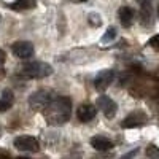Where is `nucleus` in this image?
I'll return each mask as SVG.
<instances>
[{
    "instance_id": "obj_20",
    "label": "nucleus",
    "mask_w": 159,
    "mask_h": 159,
    "mask_svg": "<svg viewBox=\"0 0 159 159\" xmlns=\"http://www.w3.org/2000/svg\"><path fill=\"white\" fill-rule=\"evenodd\" d=\"M76 2H88V0H76Z\"/></svg>"
},
{
    "instance_id": "obj_8",
    "label": "nucleus",
    "mask_w": 159,
    "mask_h": 159,
    "mask_svg": "<svg viewBox=\"0 0 159 159\" xmlns=\"http://www.w3.org/2000/svg\"><path fill=\"white\" fill-rule=\"evenodd\" d=\"M96 115H97V108H96V105H92V103H81L76 110V116L81 123L92 121V119L96 118Z\"/></svg>"
},
{
    "instance_id": "obj_6",
    "label": "nucleus",
    "mask_w": 159,
    "mask_h": 159,
    "mask_svg": "<svg viewBox=\"0 0 159 159\" xmlns=\"http://www.w3.org/2000/svg\"><path fill=\"white\" fill-rule=\"evenodd\" d=\"M97 108H100L103 111L105 118H115V115L118 111V105L108 96H100L97 99Z\"/></svg>"
},
{
    "instance_id": "obj_15",
    "label": "nucleus",
    "mask_w": 159,
    "mask_h": 159,
    "mask_svg": "<svg viewBox=\"0 0 159 159\" xmlns=\"http://www.w3.org/2000/svg\"><path fill=\"white\" fill-rule=\"evenodd\" d=\"M116 37V29L115 27H110L107 32L103 34V37H102V43H107V42H111V40Z\"/></svg>"
},
{
    "instance_id": "obj_14",
    "label": "nucleus",
    "mask_w": 159,
    "mask_h": 159,
    "mask_svg": "<svg viewBox=\"0 0 159 159\" xmlns=\"http://www.w3.org/2000/svg\"><path fill=\"white\" fill-rule=\"evenodd\" d=\"M88 22H89V25H92V27H99V25L102 24L100 15H97V13H91V15L88 16Z\"/></svg>"
},
{
    "instance_id": "obj_17",
    "label": "nucleus",
    "mask_w": 159,
    "mask_h": 159,
    "mask_svg": "<svg viewBox=\"0 0 159 159\" xmlns=\"http://www.w3.org/2000/svg\"><path fill=\"white\" fill-rule=\"evenodd\" d=\"M148 45H150L153 49L159 51V34H157V35H153V37L148 40Z\"/></svg>"
},
{
    "instance_id": "obj_13",
    "label": "nucleus",
    "mask_w": 159,
    "mask_h": 159,
    "mask_svg": "<svg viewBox=\"0 0 159 159\" xmlns=\"http://www.w3.org/2000/svg\"><path fill=\"white\" fill-rule=\"evenodd\" d=\"M143 121H145V118L142 116L140 119L137 118V115H132V116H127L124 121H123V127H140L142 124H143Z\"/></svg>"
},
{
    "instance_id": "obj_11",
    "label": "nucleus",
    "mask_w": 159,
    "mask_h": 159,
    "mask_svg": "<svg viewBox=\"0 0 159 159\" xmlns=\"http://www.w3.org/2000/svg\"><path fill=\"white\" fill-rule=\"evenodd\" d=\"M13 102H15V96H13V92L10 89H5L2 92V97H0V113L10 110L13 107Z\"/></svg>"
},
{
    "instance_id": "obj_5",
    "label": "nucleus",
    "mask_w": 159,
    "mask_h": 159,
    "mask_svg": "<svg viewBox=\"0 0 159 159\" xmlns=\"http://www.w3.org/2000/svg\"><path fill=\"white\" fill-rule=\"evenodd\" d=\"M115 80V72L111 69H105L102 72L97 73V76L94 78V88L97 91H105Z\"/></svg>"
},
{
    "instance_id": "obj_12",
    "label": "nucleus",
    "mask_w": 159,
    "mask_h": 159,
    "mask_svg": "<svg viewBox=\"0 0 159 159\" xmlns=\"http://www.w3.org/2000/svg\"><path fill=\"white\" fill-rule=\"evenodd\" d=\"M37 7V0H15L10 3V8L15 11H25V10H34Z\"/></svg>"
},
{
    "instance_id": "obj_10",
    "label": "nucleus",
    "mask_w": 159,
    "mask_h": 159,
    "mask_svg": "<svg viewBox=\"0 0 159 159\" xmlns=\"http://www.w3.org/2000/svg\"><path fill=\"white\" fill-rule=\"evenodd\" d=\"M91 147L97 151H108L113 148V142H110L105 137H92L91 139Z\"/></svg>"
},
{
    "instance_id": "obj_1",
    "label": "nucleus",
    "mask_w": 159,
    "mask_h": 159,
    "mask_svg": "<svg viewBox=\"0 0 159 159\" xmlns=\"http://www.w3.org/2000/svg\"><path fill=\"white\" fill-rule=\"evenodd\" d=\"M70 108H72V100L69 97L59 96L49 102V105L43 110V113H45L48 124L61 126L70 119Z\"/></svg>"
},
{
    "instance_id": "obj_16",
    "label": "nucleus",
    "mask_w": 159,
    "mask_h": 159,
    "mask_svg": "<svg viewBox=\"0 0 159 159\" xmlns=\"http://www.w3.org/2000/svg\"><path fill=\"white\" fill-rule=\"evenodd\" d=\"M147 156L148 157H159V148L157 147H154V145H150V147L147 148Z\"/></svg>"
},
{
    "instance_id": "obj_3",
    "label": "nucleus",
    "mask_w": 159,
    "mask_h": 159,
    "mask_svg": "<svg viewBox=\"0 0 159 159\" xmlns=\"http://www.w3.org/2000/svg\"><path fill=\"white\" fill-rule=\"evenodd\" d=\"M52 99H54V96L51 91H37L29 99V105L34 110H45Z\"/></svg>"
},
{
    "instance_id": "obj_7",
    "label": "nucleus",
    "mask_w": 159,
    "mask_h": 159,
    "mask_svg": "<svg viewBox=\"0 0 159 159\" xmlns=\"http://www.w3.org/2000/svg\"><path fill=\"white\" fill-rule=\"evenodd\" d=\"M11 51H13V54L19 59H29V57L34 56L35 49H34V45L30 42H16V43H13Z\"/></svg>"
},
{
    "instance_id": "obj_19",
    "label": "nucleus",
    "mask_w": 159,
    "mask_h": 159,
    "mask_svg": "<svg viewBox=\"0 0 159 159\" xmlns=\"http://www.w3.org/2000/svg\"><path fill=\"white\" fill-rule=\"evenodd\" d=\"M139 2H140L142 5H150V2H151V0H139Z\"/></svg>"
},
{
    "instance_id": "obj_21",
    "label": "nucleus",
    "mask_w": 159,
    "mask_h": 159,
    "mask_svg": "<svg viewBox=\"0 0 159 159\" xmlns=\"http://www.w3.org/2000/svg\"><path fill=\"white\" fill-rule=\"evenodd\" d=\"M0 134H2V129H0Z\"/></svg>"
},
{
    "instance_id": "obj_2",
    "label": "nucleus",
    "mask_w": 159,
    "mask_h": 159,
    "mask_svg": "<svg viewBox=\"0 0 159 159\" xmlns=\"http://www.w3.org/2000/svg\"><path fill=\"white\" fill-rule=\"evenodd\" d=\"M21 73L25 75L27 78H45L52 73V67L46 62H40V61H32L27 62L21 67Z\"/></svg>"
},
{
    "instance_id": "obj_9",
    "label": "nucleus",
    "mask_w": 159,
    "mask_h": 159,
    "mask_svg": "<svg viewBox=\"0 0 159 159\" xmlns=\"http://www.w3.org/2000/svg\"><path fill=\"white\" fill-rule=\"evenodd\" d=\"M118 19L121 22V25L130 27L132 22H134V10L130 7H121L118 10Z\"/></svg>"
},
{
    "instance_id": "obj_4",
    "label": "nucleus",
    "mask_w": 159,
    "mask_h": 159,
    "mask_svg": "<svg viewBox=\"0 0 159 159\" xmlns=\"http://www.w3.org/2000/svg\"><path fill=\"white\" fill-rule=\"evenodd\" d=\"M13 145L19 150V151H25V153H37L40 150V145L37 142V139L34 137H29V135H21V137H16Z\"/></svg>"
},
{
    "instance_id": "obj_18",
    "label": "nucleus",
    "mask_w": 159,
    "mask_h": 159,
    "mask_svg": "<svg viewBox=\"0 0 159 159\" xmlns=\"http://www.w3.org/2000/svg\"><path fill=\"white\" fill-rule=\"evenodd\" d=\"M3 62H5V57H3V52H0V69L3 67Z\"/></svg>"
}]
</instances>
